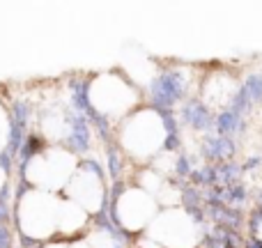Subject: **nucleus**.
I'll return each mask as SVG.
<instances>
[{
  "mask_svg": "<svg viewBox=\"0 0 262 248\" xmlns=\"http://www.w3.org/2000/svg\"><path fill=\"white\" fill-rule=\"evenodd\" d=\"M26 202L21 205V228L32 237V239H46L53 232L55 223H60V207L62 205L51 202L53 198H44V195L35 193L23 198Z\"/></svg>",
  "mask_w": 262,
  "mask_h": 248,
  "instance_id": "nucleus-1",
  "label": "nucleus"
},
{
  "mask_svg": "<svg viewBox=\"0 0 262 248\" xmlns=\"http://www.w3.org/2000/svg\"><path fill=\"white\" fill-rule=\"evenodd\" d=\"M90 101L97 110L106 115H124L134 106L136 95L120 76L108 74V76H99L92 83Z\"/></svg>",
  "mask_w": 262,
  "mask_h": 248,
  "instance_id": "nucleus-2",
  "label": "nucleus"
},
{
  "mask_svg": "<svg viewBox=\"0 0 262 248\" xmlns=\"http://www.w3.org/2000/svg\"><path fill=\"white\" fill-rule=\"evenodd\" d=\"M163 143V124L157 113H138L129 122L127 129V147L136 154H152Z\"/></svg>",
  "mask_w": 262,
  "mask_h": 248,
  "instance_id": "nucleus-3",
  "label": "nucleus"
},
{
  "mask_svg": "<svg viewBox=\"0 0 262 248\" xmlns=\"http://www.w3.org/2000/svg\"><path fill=\"white\" fill-rule=\"evenodd\" d=\"M154 239L170 248H191L195 241V228L186 214L168 212L154 223Z\"/></svg>",
  "mask_w": 262,
  "mask_h": 248,
  "instance_id": "nucleus-4",
  "label": "nucleus"
},
{
  "mask_svg": "<svg viewBox=\"0 0 262 248\" xmlns=\"http://www.w3.org/2000/svg\"><path fill=\"white\" fill-rule=\"evenodd\" d=\"M74 170V159L64 152H49L30 161V179L35 175V184L44 186H62L64 179Z\"/></svg>",
  "mask_w": 262,
  "mask_h": 248,
  "instance_id": "nucleus-5",
  "label": "nucleus"
},
{
  "mask_svg": "<svg viewBox=\"0 0 262 248\" xmlns=\"http://www.w3.org/2000/svg\"><path fill=\"white\" fill-rule=\"evenodd\" d=\"M152 214H154V205L143 191H127L118 202L120 223L124 228H129V230H138V228L147 226Z\"/></svg>",
  "mask_w": 262,
  "mask_h": 248,
  "instance_id": "nucleus-6",
  "label": "nucleus"
},
{
  "mask_svg": "<svg viewBox=\"0 0 262 248\" xmlns=\"http://www.w3.org/2000/svg\"><path fill=\"white\" fill-rule=\"evenodd\" d=\"M69 248H95V246H90L88 241H81V244H74V246H69Z\"/></svg>",
  "mask_w": 262,
  "mask_h": 248,
  "instance_id": "nucleus-7",
  "label": "nucleus"
},
{
  "mask_svg": "<svg viewBox=\"0 0 262 248\" xmlns=\"http://www.w3.org/2000/svg\"><path fill=\"white\" fill-rule=\"evenodd\" d=\"M258 237H260V239H262V223H260V226H258Z\"/></svg>",
  "mask_w": 262,
  "mask_h": 248,
  "instance_id": "nucleus-8",
  "label": "nucleus"
}]
</instances>
